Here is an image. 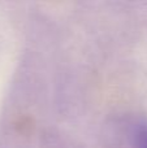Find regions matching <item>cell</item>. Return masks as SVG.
Here are the masks:
<instances>
[{"instance_id": "6da1fadb", "label": "cell", "mask_w": 147, "mask_h": 148, "mask_svg": "<svg viewBox=\"0 0 147 148\" xmlns=\"http://www.w3.org/2000/svg\"><path fill=\"white\" fill-rule=\"evenodd\" d=\"M135 144L137 148H147V126L141 125L135 131Z\"/></svg>"}]
</instances>
